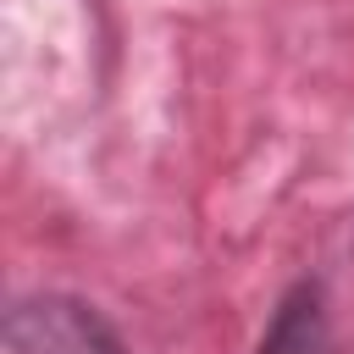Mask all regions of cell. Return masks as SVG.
Here are the masks:
<instances>
[{"label": "cell", "mask_w": 354, "mask_h": 354, "mask_svg": "<svg viewBox=\"0 0 354 354\" xmlns=\"http://www.w3.org/2000/svg\"><path fill=\"white\" fill-rule=\"evenodd\" d=\"M254 354H343V343L332 332V315H326V293L315 282H299L277 304V315H271Z\"/></svg>", "instance_id": "cell-2"}, {"label": "cell", "mask_w": 354, "mask_h": 354, "mask_svg": "<svg viewBox=\"0 0 354 354\" xmlns=\"http://www.w3.org/2000/svg\"><path fill=\"white\" fill-rule=\"evenodd\" d=\"M0 354H127V343L94 304L66 293H39L6 310Z\"/></svg>", "instance_id": "cell-1"}]
</instances>
